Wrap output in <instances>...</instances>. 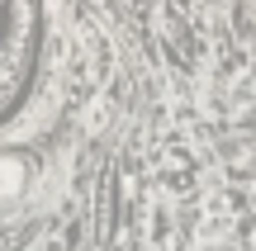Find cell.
<instances>
[{"mask_svg":"<svg viewBox=\"0 0 256 251\" xmlns=\"http://www.w3.org/2000/svg\"><path fill=\"white\" fill-rule=\"evenodd\" d=\"M190 185H194V161L185 157L180 147H166V157H162V190L166 195H185Z\"/></svg>","mask_w":256,"mask_h":251,"instance_id":"6da1fadb","label":"cell"},{"mask_svg":"<svg viewBox=\"0 0 256 251\" xmlns=\"http://www.w3.org/2000/svg\"><path fill=\"white\" fill-rule=\"evenodd\" d=\"M238 237H242V251H256V223H238Z\"/></svg>","mask_w":256,"mask_h":251,"instance_id":"7a4b0ae2","label":"cell"},{"mask_svg":"<svg viewBox=\"0 0 256 251\" xmlns=\"http://www.w3.org/2000/svg\"><path fill=\"white\" fill-rule=\"evenodd\" d=\"M209 251H223V247H209Z\"/></svg>","mask_w":256,"mask_h":251,"instance_id":"3957f363","label":"cell"}]
</instances>
